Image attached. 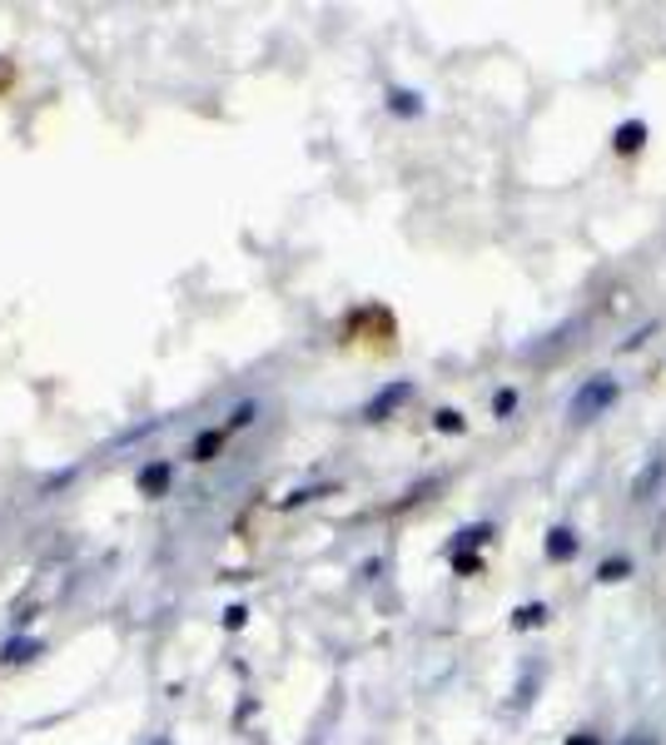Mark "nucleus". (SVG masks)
Masks as SVG:
<instances>
[{
	"instance_id": "2",
	"label": "nucleus",
	"mask_w": 666,
	"mask_h": 745,
	"mask_svg": "<svg viewBox=\"0 0 666 745\" xmlns=\"http://www.w3.org/2000/svg\"><path fill=\"white\" fill-rule=\"evenodd\" d=\"M662 488H666V447H662V453H652V457H646V463H642V472L631 478V502L642 507V502H652Z\"/></svg>"
},
{
	"instance_id": "4",
	"label": "nucleus",
	"mask_w": 666,
	"mask_h": 745,
	"mask_svg": "<svg viewBox=\"0 0 666 745\" xmlns=\"http://www.w3.org/2000/svg\"><path fill=\"white\" fill-rule=\"evenodd\" d=\"M577 547H582V536H577L573 527H552V532H548V557L552 561H573Z\"/></svg>"
},
{
	"instance_id": "11",
	"label": "nucleus",
	"mask_w": 666,
	"mask_h": 745,
	"mask_svg": "<svg viewBox=\"0 0 666 745\" xmlns=\"http://www.w3.org/2000/svg\"><path fill=\"white\" fill-rule=\"evenodd\" d=\"M438 428H443V432H463V413L443 408V413H438Z\"/></svg>"
},
{
	"instance_id": "14",
	"label": "nucleus",
	"mask_w": 666,
	"mask_h": 745,
	"mask_svg": "<svg viewBox=\"0 0 666 745\" xmlns=\"http://www.w3.org/2000/svg\"><path fill=\"white\" fill-rule=\"evenodd\" d=\"M621 745H662V741H656V735H646V731H637V735H627Z\"/></svg>"
},
{
	"instance_id": "9",
	"label": "nucleus",
	"mask_w": 666,
	"mask_h": 745,
	"mask_svg": "<svg viewBox=\"0 0 666 745\" xmlns=\"http://www.w3.org/2000/svg\"><path fill=\"white\" fill-rule=\"evenodd\" d=\"M513 408H517V393H513V388H503V393L492 397V413H498V418H507Z\"/></svg>"
},
{
	"instance_id": "8",
	"label": "nucleus",
	"mask_w": 666,
	"mask_h": 745,
	"mask_svg": "<svg viewBox=\"0 0 666 745\" xmlns=\"http://www.w3.org/2000/svg\"><path fill=\"white\" fill-rule=\"evenodd\" d=\"M393 110H398V115H418L423 100H418V94H409V90H393Z\"/></svg>"
},
{
	"instance_id": "5",
	"label": "nucleus",
	"mask_w": 666,
	"mask_h": 745,
	"mask_svg": "<svg viewBox=\"0 0 666 745\" xmlns=\"http://www.w3.org/2000/svg\"><path fill=\"white\" fill-rule=\"evenodd\" d=\"M612 144H617V154H637L646 144V125H642V119H627V125H617Z\"/></svg>"
},
{
	"instance_id": "13",
	"label": "nucleus",
	"mask_w": 666,
	"mask_h": 745,
	"mask_svg": "<svg viewBox=\"0 0 666 745\" xmlns=\"http://www.w3.org/2000/svg\"><path fill=\"white\" fill-rule=\"evenodd\" d=\"M492 536V527H468V532H463V542H468V547H478V542H488Z\"/></svg>"
},
{
	"instance_id": "15",
	"label": "nucleus",
	"mask_w": 666,
	"mask_h": 745,
	"mask_svg": "<svg viewBox=\"0 0 666 745\" xmlns=\"http://www.w3.org/2000/svg\"><path fill=\"white\" fill-rule=\"evenodd\" d=\"M567 745H602L596 735H567Z\"/></svg>"
},
{
	"instance_id": "6",
	"label": "nucleus",
	"mask_w": 666,
	"mask_h": 745,
	"mask_svg": "<svg viewBox=\"0 0 666 745\" xmlns=\"http://www.w3.org/2000/svg\"><path fill=\"white\" fill-rule=\"evenodd\" d=\"M548 617H552V611H548L542 602H527V606H517L513 627H517V631H532V627H548Z\"/></svg>"
},
{
	"instance_id": "3",
	"label": "nucleus",
	"mask_w": 666,
	"mask_h": 745,
	"mask_svg": "<svg viewBox=\"0 0 666 745\" xmlns=\"http://www.w3.org/2000/svg\"><path fill=\"white\" fill-rule=\"evenodd\" d=\"M409 397H413V383H393V388H384V393H378L374 403H368V422H384L388 413H393V408H403Z\"/></svg>"
},
{
	"instance_id": "10",
	"label": "nucleus",
	"mask_w": 666,
	"mask_h": 745,
	"mask_svg": "<svg viewBox=\"0 0 666 745\" xmlns=\"http://www.w3.org/2000/svg\"><path fill=\"white\" fill-rule=\"evenodd\" d=\"M210 453H219V432H204V438H199L194 457H199V463H210Z\"/></svg>"
},
{
	"instance_id": "7",
	"label": "nucleus",
	"mask_w": 666,
	"mask_h": 745,
	"mask_svg": "<svg viewBox=\"0 0 666 745\" xmlns=\"http://www.w3.org/2000/svg\"><path fill=\"white\" fill-rule=\"evenodd\" d=\"M627 577H631V561L627 557H607V561H602V567H596V582H627Z\"/></svg>"
},
{
	"instance_id": "12",
	"label": "nucleus",
	"mask_w": 666,
	"mask_h": 745,
	"mask_svg": "<svg viewBox=\"0 0 666 745\" xmlns=\"http://www.w3.org/2000/svg\"><path fill=\"white\" fill-rule=\"evenodd\" d=\"M164 478H169V467H164V463H160V467H150V472H144V492H154Z\"/></svg>"
},
{
	"instance_id": "1",
	"label": "nucleus",
	"mask_w": 666,
	"mask_h": 745,
	"mask_svg": "<svg viewBox=\"0 0 666 745\" xmlns=\"http://www.w3.org/2000/svg\"><path fill=\"white\" fill-rule=\"evenodd\" d=\"M617 397H621L617 378H607V372H592V378H582V388L573 393V403H567V422H577V428H582V422H596L602 413L612 408V403H617Z\"/></svg>"
}]
</instances>
